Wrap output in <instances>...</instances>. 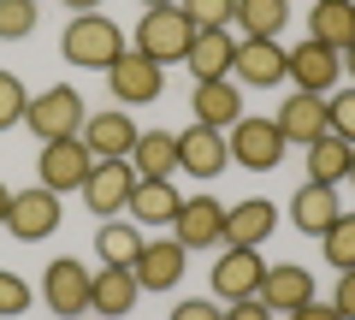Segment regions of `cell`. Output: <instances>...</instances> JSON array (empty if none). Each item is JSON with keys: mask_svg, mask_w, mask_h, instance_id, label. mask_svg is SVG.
I'll return each mask as SVG.
<instances>
[{"mask_svg": "<svg viewBox=\"0 0 355 320\" xmlns=\"http://www.w3.org/2000/svg\"><path fill=\"white\" fill-rule=\"evenodd\" d=\"M231 83H249V90H279V83H284V48H279V42H237Z\"/></svg>", "mask_w": 355, "mask_h": 320, "instance_id": "cell-18", "label": "cell"}, {"mask_svg": "<svg viewBox=\"0 0 355 320\" xmlns=\"http://www.w3.org/2000/svg\"><path fill=\"white\" fill-rule=\"evenodd\" d=\"M184 267H190V249L178 244V237H154V244H142V255L130 261V273H137L142 291H178Z\"/></svg>", "mask_w": 355, "mask_h": 320, "instance_id": "cell-13", "label": "cell"}, {"mask_svg": "<svg viewBox=\"0 0 355 320\" xmlns=\"http://www.w3.org/2000/svg\"><path fill=\"white\" fill-rule=\"evenodd\" d=\"M77 137H83V149L95 154V160H130V149H137L142 130H137V119H130V113L107 107V113H89Z\"/></svg>", "mask_w": 355, "mask_h": 320, "instance_id": "cell-12", "label": "cell"}, {"mask_svg": "<svg viewBox=\"0 0 355 320\" xmlns=\"http://www.w3.org/2000/svg\"><path fill=\"white\" fill-rule=\"evenodd\" d=\"M331 308H338L343 320H355V267L338 273V291H331Z\"/></svg>", "mask_w": 355, "mask_h": 320, "instance_id": "cell-37", "label": "cell"}, {"mask_svg": "<svg viewBox=\"0 0 355 320\" xmlns=\"http://www.w3.org/2000/svg\"><path fill=\"white\" fill-rule=\"evenodd\" d=\"M172 237L190 249V255L219 249V244H225V202H214V196H190V202L178 208V219H172Z\"/></svg>", "mask_w": 355, "mask_h": 320, "instance_id": "cell-10", "label": "cell"}, {"mask_svg": "<svg viewBox=\"0 0 355 320\" xmlns=\"http://www.w3.org/2000/svg\"><path fill=\"white\" fill-rule=\"evenodd\" d=\"M89 167H95V154L83 149V137L42 142V160H36V172H42V190H53V196H65V190H83Z\"/></svg>", "mask_w": 355, "mask_h": 320, "instance_id": "cell-9", "label": "cell"}, {"mask_svg": "<svg viewBox=\"0 0 355 320\" xmlns=\"http://www.w3.org/2000/svg\"><path fill=\"white\" fill-rule=\"evenodd\" d=\"M130 190H137V167H130V160H95L77 196H83L89 214L113 219V214H125V208H130Z\"/></svg>", "mask_w": 355, "mask_h": 320, "instance_id": "cell-5", "label": "cell"}, {"mask_svg": "<svg viewBox=\"0 0 355 320\" xmlns=\"http://www.w3.org/2000/svg\"><path fill=\"white\" fill-rule=\"evenodd\" d=\"M60 6H71V12H101V0H60Z\"/></svg>", "mask_w": 355, "mask_h": 320, "instance_id": "cell-40", "label": "cell"}, {"mask_svg": "<svg viewBox=\"0 0 355 320\" xmlns=\"http://www.w3.org/2000/svg\"><path fill=\"white\" fill-rule=\"evenodd\" d=\"M343 71H349V77H355V48H343Z\"/></svg>", "mask_w": 355, "mask_h": 320, "instance_id": "cell-42", "label": "cell"}, {"mask_svg": "<svg viewBox=\"0 0 355 320\" xmlns=\"http://www.w3.org/2000/svg\"><path fill=\"white\" fill-rule=\"evenodd\" d=\"M261 296L272 314H291V308H302V303H314V273L308 267H296V261H284V267H266V279H261Z\"/></svg>", "mask_w": 355, "mask_h": 320, "instance_id": "cell-20", "label": "cell"}, {"mask_svg": "<svg viewBox=\"0 0 355 320\" xmlns=\"http://www.w3.org/2000/svg\"><path fill=\"white\" fill-rule=\"evenodd\" d=\"M130 167H137V178H172L178 172V130H142L137 149H130Z\"/></svg>", "mask_w": 355, "mask_h": 320, "instance_id": "cell-27", "label": "cell"}, {"mask_svg": "<svg viewBox=\"0 0 355 320\" xmlns=\"http://www.w3.org/2000/svg\"><path fill=\"white\" fill-rule=\"evenodd\" d=\"M272 125H279V137L284 142H314V137H326L331 130V95H308V90H296L291 101L279 107V119H272Z\"/></svg>", "mask_w": 355, "mask_h": 320, "instance_id": "cell-16", "label": "cell"}, {"mask_svg": "<svg viewBox=\"0 0 355 320\" xmlns=\"http://www.w3.org/2000/svg\"><path fill=\"white\" fill-rule=\"evenodd\" d=\"M225 320H272V308L261 296H243V303H225Z\"/></svg>", "mask_w": 355, "mask_h": 320, "instance_id": "cell-38", "label": "cell"}, {"mask_svg": "<svg viewBox=\"0 0 355 320\" xmlns=\"http://www.w3.org/2000/svg\"><path fill=\"white\" fill-rule=\"evenodd\" d=\"M284 77H291L296 90H308V95H331V83L343 77V53L308 36V42H296V48H284Z\"/></svg>", "mask_w": 355, "mask_h": 320, "instance_id": "cell-6", "label": "cell"}, {"mask_svg": "<svg viewBox=\"0 0 355 320\" xmlns=\"http://www.w3.org/2000/svg\"><path fill=\"white\" fill-rule=\"evenodd\" d=\"M95 255H101L107 267H130V261L142 255V231L125 226V219H107V226L95 231Z\"/></svg>", "mask_w": 355, "mask_h": 320, "instance_id": "cell-29", "label": "cell"}, {"mask_svg": "<svg viewBox=\"0 0 355 320\" xmlns=\"http://www.w3.org/2000/svg\"><path fill=\"white\" fill-rule=\"evenodd\" d=\"M6 231H12L18 244H42L60 231V196L53 190H12V214H6Z\"/></svg>", "mask_w": 355, "mask_h": 320, "instance_id": "cell-11", "label": "cell"}, {"mask_svg": "<svg viewBox=\"0 0 355 320\" xmlns=\"http://www.w3.org/2000/svg\"><path fill=\"white\" fill-rule=\"evenodd\" d=\"M349 184H355V167H349Z\"/></svg>", "mask_w": 355, "mask_h": 320, "instance_id": "cell-44", "label": "cell"}, {"mask_svg": "<svg viewBox=\"0 0 355 320\" xmlns=\"http://www.w3.org/2000/svg\"><path fill=\"white\" fill-rule=\"evenodd\" d=\"M89 285H95V273H89L77 255L48 261V273H42V296H48V308L65 314V320H83L89 314Z\"/></svg>", "mask_w": 355, "mask_h": 320, "instance_id": "cell-8", "label": "cell"}, {"mask_svg": "<svg viewBox=\"0 0 355 320\" xmlns=\"http://www.w3.org/2000/svg\"><path fill=\"white\" fill-rule=\"evenodd\" d=\"M125 48H130L125 30H119L113 18H101V12H77L71 24H65V36H60V53L71 65H83V71H107Z\"/></svg>", "mask_w": 355, "mask_h": 320, "instance_id": "cell-1", "label": "cell"}, {"mask_svg": "<svg viewBox=\"0 0 355 320\" xmlns=\"http://www.w3.org/2000/svg\"><path fill=\"white\" fill-rule=\"evenodd\" d=\"M6 214H12V190L0 184V226H6Z\"/></svg>", "mask_w": 355, "mask_h": 320, "instance_id": "cell-41", "label": "cell"}, {"mask_svg": "<svg viewBox=\"0 0 355 320\" xmlns=\"http://www.w3.org/2000/svg\"><path fill=\"white\" fill-rule=\"evenodd\" d=\"M225 167H231L225 130H214V125H190V130H178V172H196V178H219Z\"/></svg>", "mask_w": 355, "mask_h": 320, "instance_id": "cell-14", "label": "cell"}, {"mask_svg": "<svg viewBox=\"0 0 355 320\" xmlns=\"http://www.w3.org/2000/svg\"><path fill=\"white\" fill-rule=\"evenodd\" d=\"M178 12L190 18L196 30H225L237 18V0H178Z\"/></svg>", "mask_w": 355, "mask_h": 320, "instance_id": "cell-30", "label": "cell"}, {"mask_svg": "<svg viewBox=\"0 0 355 320\" xmlns=\"http://www.w3.org/2000/svg\"><path fill=\"white\" fill-rule=\"evenodd\" d=\"M83 119H89V107H83V95H77L71 83H53V90L30 95V107H24V125L36 130V142L77 137V130H83Z\"/></svg>", "mask_w": 355, "mask_h": 320, "instance_id": "cell-3", "label": "cell"}, {"mask_svg": "<svg viewBox=\"0 0 355 320\" xmlns=\"http://www.w3.org/2000/svg\"><path fill=\"white\" fill-rule=\"evenodd\" d=\"M107 83H113L119 107H148V101H160V90H166V65H154L148 53H137V48H125L107 65Z\"/></svg>", "mask_w": 355, "mask_h": 320, "instance_id": "cell-4", "label": "cell"}, {"mask_svg": "<svg viewBox=\"0 0 355 320\" xmlns=\"http://www.w3.org/2000/svg\"><path fill=\"white\" fill-rule=\"evenodd\" d=\"M279 226V208L266 202V196H249V202L225 208V249H261Z\"/></svg>", "mask_w": 355, "mask_h": 320, "instance_id": "cell-17", "label": "cell"}, {"mask_svg": "<svg viewBox=\"0 0 355 320\" xmlns=\"http://www.w3.org/2000/svg\"><path fill=\"white\" fill-rule=\"evenodd\" d=\"M178 208H184V196H178L172 178H137V190H130V214L142 226H172Z\"/></svg>", "mask_w": 355, "mask_h": 320, "instance_id": "cell-25", "label": "cell"}, {"mask_svg": "<svg viewBox=\"0 0 355 320\" xmlns=\"http://www.w3.org/2000/svg\"><path fill=\"white\" fill-rule=\"evenodd\" d=\"M190 71L196 83H214V77H231V60H237V42H231V30H196L190 36Z\"/></svg>", "mask_w": 355, "mask_h": 320, "instance_id": "cell-23", "label": "cell"}, {"mask_svg": "<svg viewBox=\"0 0 355 320\" xmlns=\"http://www.w3.org/2000/svg\"><path fill=\"white\" fill-rule=\"evenodd\" d=\"M284 18H291V0H237V30H243V42H279Z\"/></svg>", "mask_w": 355, "mask_h": 320, "instance_id": "cell-28", "label": "cell"}, {"mask_svg": "<svg viewBox=\"0 0 355 320\" xmlns=\"http://www.w3.org/2000/svg\"><path fill=\"white\" fill-rule=\"evenodd\" d=\"M291 320H343V314H338V308H331V303H320V296H314V303L291 308Z\"/></svg>", "mask_w": 355, "mask_h": 320, "instance_id": "cell-39", "label": "cell"}, {"mask_svg": "<svg viewBox=\"0 0 355 320\" xmlns=\"http://www.w3.org/2000/svg\"><path fill=\"white\" fill-rule=\"evenodd\" d=\"M172 320H225V308L214 303V296H190V303H178Z\"/></svg>", "mask_w": 355, "mask_h": 320, "instance_id": "cell-36", "label": "cell"}, {"mask_svg": "<svg viewBox=\"0 0 355 320\" xmlns=\"http://www.w3.org/2000/svg\"><path fill=\"white\" fill-rule=\"evenodd\" d=\"M95 320H101V314H95Z\"/></svg>", "mask_w": 355, "mask_h": 320, "instance_id": "cell-46", "label": "cell"}, {"mask_svg": "<svg viewBox=\"0 0 355 320\" xmlns=\"http://www.w3.org/2000/svg\"><path fill=\"white\" fill-rule=\"evenodd\" d=\"M30 308V285L18 273H0V314H24Z\"/></svg>", "mask_w": 355, "mask_h": 320, "instance_id": "cell-35", "label": "cell"}, {"mask_svg": "<svg viewBox=\"0 0 355 320\" xmlns=\"http://www.w3.org/2000/svg\"><path fill=\"white\" fill-rule=\"evenodd\" d=\"M308 36L326 48H355V0H314L308 6Z\"/></svg>", "mask_w": 355, "mask_h": 320, "instance_id": "cell-24", "label": "cell"}, {"mask_svg": "<svg viewBox=\"0 0 355 320\" xmlns=\"http://www.w3.org/2000/svg\"><path fill=\"white\" fill-rule=\"evenodd\" d=\"M142 6H178V0H142Z\"/></svg>", "mask_w": 355, "mask_h": 320, "instance_id": "cell-43", "label": "cell"}, {"mask_svg": "<svg viewBox=\"0 0 355 320\" xmlns=\"http://www.w3.org/2000/svg\"><path fill=\"white\" fill-rule=\"evenodd\" d=\"M36 30V6L30 0H0V42H24Z\"/></svg>", "mask_w": 355, "mask_h": 320, "instance_id": "cell-32", "label": "cell"}, {"mask_svg": "<svg viewBox=\"0 0 355 320\" xmlns=\"http://www.w3.org/2000/svg\"><path fill=\"white\" fill-rule=\"evenodd\" d=\"M190 36H196V24L178 12V6H148L142 24H137V36H130V48L148 53L154 65H178L190 53Z\"/></svg>", "mask_w": 355, "mask_h": 320, "instance_id": "cell-2", "label": "cell"}, {"mask_svg": "<svg viewBox=\"0 0 355 320\" xmlns=\"http://www.w3.org/2000/svg\"><path fill=\"white\" fill-rule=\"evenodd\" d=\"M355 167V142H343L338 130H326V137L308 142V178L314 184H343Z\"/></svg>", "mask_w": 355, "mask_h": 320, "instance_id": "cell-26", "label": "cell"}, {"mask_svg": "<svg viewBox=\"0 0 355 320\" xmlns=\"http://www.w3.org/2000/svg\"><path fill=\"white\" fill-rule=\"evenodd\" d=\"M261 279H266L261 249H225L214 261V303H243V296L261 291Z\"/></svg>", "mask_w": 355, "mask_h": 320, "instance_id": "cell-15", "label": "cell"}, {"mask_svg": "<svg viewBox=\"0 0 355 320\" xmlns=\"http://www.w3.org/2000/svg\"><path fill=\"white\" fill-rule=\"evenodd\" d=\"M225 149H231V160L237 167H249V172H272L284 160V137H279V125L272 119H237L231 125V137H225Z\"/></svg>", "mask_w": 355, "mask_h": 320, "instance_id": "cell-7", "label": "cell"}, {"mask_svg": "<svg viewBox=\"0 0 355 320\" xmlns=\"http://www.w3.org/2000/svg\"><path fill=\"white\" fill-rule=\"evenodd\" d=\"M137 303H142V285H137L130 267H101V273H95V285H89V308H95L101 320L130 314Z\"/></svg>", "mask_w": 355, "mask_h": 320, "instance_id": "cell-21", "label": "cell"}, {"mask_svg": "<svg viewBox=\"0 0 355 320\" xmlns=\"http://www.w3.org/2000/svg\"><path fill=\"white\" fill-rule=\"evenodd\" d=\"M331 130H338L343 142H355V83L331 95Z\"/></svg>", "mask_w": 355, "mask_h": 320, "instance_id": "cell-34", "label": "cell"}, {"mask_svg": "<svg viewBox=\"0 0 355 320\" xmlns=\"http://www.w3.org/2000/svg\"><path fill=\"white\" fill-rule=\"evenodd\" d=\"M320 244H326V261H331V267H355V214H338V219H331V231H326V237H320Z\"/></svg>", "mask_w": 355, "mask_h": 320, "instance_id": "cell-31", "label": "cell"}, {"mask_svg": "<svg viewBox=\"0 0 355 320\" xmlns=\"http://www.w3.org/2000/svg\"><path fill=\"white\" fill-rule=\"evenodd\" d=\"M30 6H42V0H30Z\"/></svg>", "mask_w": 355, "mask_h": 320, "instance_id": "cell-45", "label": "cell"}, {"mask_svg": "<svg viewBox=\"0 0 355 320\" xmlns=\"http://www.w3.org/2000/svg\"><path fill=\"white\" fill-rule=\"evenodd\" d=\"M190 113H196V125L231 130V125H237V113H243V90L231 83V77H214V83H196V95H190Z\"/></svg>", "mask_w": 355, "mask_h": 320, "instance_id": "cell-22", "label": "cell"}, {"mask_svg": "<svg viewBox=\"0 0 355 320\" xmlns=\"http://www.w3.org/2000/svg\"><path fill=\"white\" fill-rule=\"evenodd\" d=\"M338 214H343L338 184H314V178H308L302 190L291 196V226H296V231H308V237H326Z\"/></svg>", "mask_w": 355, "mask_h": 320, "instance_id": "cell-19", "label": "cell"}, {"mask_svg": "<svg viewBox=\"0 0 355 320\" xmlns=\"http://www.w3.org/2000/svg\"><path fill=\"white\" fill-rule=\"evenodd\" d=\"M24 107H30V90L18 83V71H0V130L24 125Z\"/></svg>", "mask_w": 355, "mask_h": 320, "instance_id": "cell-33", "label": "cell"}]
</instances>
